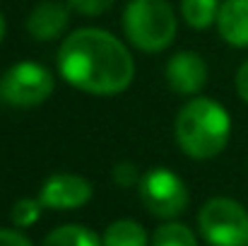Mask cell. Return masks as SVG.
<instances>
[{"instance_id":"2e32d148","label":"cell","mask_w":248,"mask_h":246,"mask_svg":"<svg viewBox=\"0 0 248 246\" xmlns=\"http://www.w3.org/2000/svg\"><path fill=\"white\" fill-rule=\"evenodd\" d=\"M111 179L116 186H123V188H130V186H138L142 174L138 171V166L130 162H118L111 171Z\"/></svg>"},{"instance_id":"44dd1931","label":"cell","mask_w":248,"mask_h":246,"mask_svg":"<svg viewBox=\"0 0 248 246\" xmlns=\"http://www.w3.org/2000/svg\"><path fill=\"white\" fill-rule=\"evenodd\" d=\"M0 80H2V75H0Z\"/></svg>"},{"instance_id":"277c9868","label":"cell","mask_w":248,"mask_h":246,"mask_svg":"<svg viewBox=\"0 0 248 246\" xmlns=\"http://www.w3.org/2000/svg\"><path fill=\"white\" fill-rule=\"evenodd\" d=\"M198 230L210 246H248V210L234 198H210L198 213Z\"/></svg>"},{"instance_id":"30bf717a","label":"cell","mask_w":248,"mask_h":246,"mask_svg":"<svg viewBox=\"0 0 248 246\" xmlns=\"http://www.w3.org/2000/svg\"><path fill=\"white\" fill-rule=\"evenodd\" d=\"M219 36L236 49L248 46V0H224L217 15Z\"/></svg>"},{"instance_id":"9c48e42d","label":"cell","mask_w":248,"mask_h":246,"mask_svg":"<svg viewBox=\"0 0 248 246\" xmlns=\"http://www.w3.org/2000/svg\"><path fill=\"white\" fill-rule=\"evenodd\" d=\"M70 24V5L61 0H41L27 17V32L34 41H53Z\"/></svg>"},{"instance_id":"ffe728a7","label":"cell","mask_w":248,"mask_h":246,"mask_svg":"<svg viewBox=\"0 0 248 246\" xmlns=\"http://www.w3.org/2000/svg\"><path fill=\"white\" fill-rule=\"evenodd\" d=\"M5 32H7V24H5V17H2V12H0V41L5 39Z\"/></svg>"},{"instance_id":"ba28073f","label":"cell","mask_w":248,"mask_h":246,"mask_svg":"<svg viewBox=\"0 0 248 246\" xmlns=\"http://www.w3.org/2000/svg\"><path fill=\"white\" fill-rule=\"evenodd\" d=\"M166 82L176 94L193 97L207 84V63L195 51H178L166 63Z\"/></svg>"},{"instance_id":"8fae6325","label":"cell","mask_w":248,"mask_h":246,"mask_svg":"<svg viewBox=\"0 0 248 246\" xmlns=\"http://www.w3.org/2000/svg\"><path fill=\"white\" fill-rule=\"evenodd\" d=\"M104 246H150L147 232L140 222L135 220H116L106 227L104 237H101Z\"/></svg>"},{"instance_id":"ac0fdd59","label":"cell","mask_w":248,"mask_h":246,"mask_svg":"<svg viewBox=\"0 0 248 246\" xmlns=\"http://www.w3.org/2000/svg\"><path fill=\"white\" fill-rule=\"evenodd\" d=\"M0 246H31V242L17 230H2L0 227Z\"/></svg>"},{"instance_id":"d6986e66","label":"cell","mask_w":248,"mask_h":246,"mask_svg":"<svg viewBox=\"0 0 248 246\" xmlns=\"http://www.w3.org/2000/svg\"><path fill=\"white\" fill-rule=\"evenodd\" d=\"M236 92H239V97L244 99L248 104V61L246 63H241V68L236 70Z\"/></svg>"},{"instance_id":"7c38bea8","label":"cell","mask_w":248,"mask_h":246,"mask_svg":"<svg viewBox=\"0 0 248 246\" xmlns=\"http://www.w3.org/2000/svg\"><path fill=\"white\" fill-rule=\"evenodd\" d=\"M219 0H181V17L193 29H207L217 22Z\"/></svg>"},{"instance_id":"5b68a950","label":"cell","mask_w":248,"mask_h":246,"mask_svg":"<svg viewBox=\"0 0 248 246\" xmlns=\"http://www.w3.org/2000/svg\"><path fill=\"white\" fill-rule=\"evenodd\" d=\"M138 196L147 213L162 220H173L188 208V186L176 171L166 166H155L142 174Z\"/></svg>"},{"instance_id":"9a60e30c","label":"cell","mask_w":248,"mask_h":246,"mask_svg":"<svg viewBox=\"0 0 248 246\" xmlns=\"http://www.w3.org/2000/svg\"><path fill=\"white\" fill-rule=\"evenodd\" d=\"M41 210H44V205H41L39 198H19L10 210V220L17 230H27V227L39 222Z\"/></svg>"},{"instance_id":"52a82bcc","label":"cell","mask_w":248,"mask_h":246,"mask_svg":"<svg viewBox=\"0 0 248 246\" xmlns=\"http://www.w3.org/2000/svg\"><path fill=\"white\" fill-rule=\"evenodd\" d=\"M92 183L80 176V174H70V171H58L51 174L39 191V200L44 208L48 210H78L92 200Z\"/></svg>"},{"instance_id":"7a4b0ae2","label":"cell","mask_w":248,"mask_h":246,"mask_svg":"<svg viewBox=\"0 0 248 246\" xmlns=\"http://www.w3.org/2000/svg\"><path fill=\"white\" fill-rule=\"evenodd\" d=\"M176 143L190 160H212L224 152L232 135L229 111L207 97H195L176 116Z\"/></svg>"},{"instance_id":"5bb4252c","label":"cell","mask_w":248,"mask_h":246,"mask_svg":"<svg viewBox=\"0 0 248 246\" xmlns=\"http://www.w3.org/2000/svg\"><path fill=\"white\" fill-rule=\"evenodd\" d=\"M150 246H198V239L190 227L181 222H164L155 230Z\"/></svg>"},{"instance_id":"8992f818","label":"cell","mask_w":248,"mask_h":246,"mask_svg":"<svg viewBox=\"0 0 248 246\" xmlns=\"http://www.w3.org/2000/svg\"><path fill=\"white\" fill-rule=\"evenodd\" d=\"M56 89V80L51 75V70H46L39 63L31 61H22L15 63L12 68L5 70L2 80H0V97L19 109H29V106H39L44 104Z\"/></svg>"},{"instance_id":"4fadbf2b","label":"cell","mask_w":248,"mask_h":246,"mask_svg":"<svg viewBox=\"0 0 248 246\" xmlns=\"http://www.w3.org/2000/svg\"><path fill=\"white\" fill-rule=\"evenodd\" d=\"M41 246H104L101 239L82 225H63L48 232Z\"/></svg>"},{"instance_id":"6da1fadb","label":"cell","mask_w":248,"mask_h":246,"mask_svg":"<svg viewBox=\"0 0 248 246\" xmlns=\"http://www.w3.org/2000/svg\"><path fill=\"white\" fill-rule=\"evenodd\" d=\"M58 70L75 89L113 97L130 87L135 61L118 36L99 27H84L73 32L58 49Z\"/></svg>"},{"instance_id":"3957f363","label":"cell","mask_w":248,"mask_h":246,"mask_svg":"<svg viewBox=\"0 0 248 246\" xmlns=\"http://www.w3.org/2000/svg\"><path fill=\"white\" fill-rule=\"evenodd\" d=\"M176 29L178 19L166 0H130L125 5V39L145 53H159L169 49L176 39Z\"/></svg>"},{"instance_id":"e0dca14e","label":"cell","mask_w":248,"mask_h":246,"mask_svg":"<svg viewBox=\"0 0 248 246\" xmlns=\"http://www.w3.org/2000/svg\"><path fill=\"white\" fill-rule=\"evenodd\" d=\"M65 2L70 5V10H75L78 15H84V17H96L113 5V0H65Z\"/></svg>"}]
</instances>
